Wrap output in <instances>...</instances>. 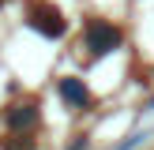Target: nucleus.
Here are the masks:
<instances>
[{
  "label": "nucleus",
  "mask_w": 154,
  "mask_h": 150,
  "mask_svg": "<svg viewBox=\"0 0 154 150\" xmlns=\"http://www.w3.org/2000/svg\"><path fill=\"white\" fill-rule=\"evenodd\" d=\"M60 94H64L68 101H83V98H87V94H83V86H79V82H72V79L60 82Z\"/></svg>",
  "instance_id": "f03ea898"
},
{
  "label": "nucleus",
  "mask_w": 154,
  "mask_h": 150,
  "mask_svg": "<svg viewBox=\"0 0 154 150\" xmlns=\"http://www.w3.org/2000/svg\"><path fill=\"white\" fill-rule=\"evenodd\" d=\"M87 41H90V49H94V52H105V49L117 45V30L105 26V22H94V26L87 30Z\"/></svg>",
  "instance_id": "f257e3e1"
}]
</instances>
